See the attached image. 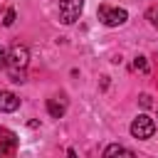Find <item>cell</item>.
<instances>
[{"instance_id":"6da1fadb","label":"cell","mask_w":158,"mask_h":158,"mask_svg":"<svg viewBox=\"0 0 158 158\" xmlns=\"http://www.w3.org/2000/svg\"><path fill=\"white\" fill-rule=\"evenodd\" d=\"M99 20L106 27H118L128 20V12L123 7H109V5H99Z\"/></svg>"},{"instance_id":"7a4b0ae2","label":"cell","mask_w":158,"mask_h":158,"mask_svg":"<svg viewBox=\"0 0 158 158\" xmlns=\"http://www.w3.org/2000/svg\"><path fill=\"white\" fill-rule=\"evenodd\" d=\"M84 10V0H59V20L64 25H74Z\"/></svg>"},{"instance_id":"3957f363","label":"cell","mask_w":158,"mask_h":158,"mask_svg":"<svg viewBox=\"0 0 158 158\" xmlns=\"http://www.w3.org/2000/svg\"><path fill=\"white\" fill-rule=\"evenodd\" d=\"M153 133H156V123H153V118H151V116L141 114V116H136V118H133V123H131V136H133V138L146 141V138H151Z\"/></svg>"},{"instance_id":"277c9868","label":"cell","mask_w":158,"mask_h":158,"mask_svg":"<svg viewBox=\"0 0 158 158\" xmlns=\"http://www.w3.org/2000/svg\"><path fill=\"white\" fill-rule=\"evenodd\" d=\"M30 62V49L25 44H15L12 49H7V67L10 69H25Z\"/></svg>"},{"instance_id":"5b68a950","label":"cell","mask_w":158,"mask_h":158,"mask_svg":"<svg viewBox=\"0 0 158 158\" xmlns=\"http://www.w3.org/2000/svg\"><path fill=\"white\" fill-rule=\"evenodd\" d=\"M17 151V133L10 128H0V156H12Z\"/></svg>"},{"instance_id":"8992f818","label":"cell","mask_w":158,"mask_h":158,"mask_svg":"<svg viewBox=\"0 0 158 158\" xmlns=\"http://www.w3.org/2000/svg\"><path fill=\"white\" fill-rule=\"evenodd\" d=\"M17 109H20V96H17V94H12V91L0 89V111L12 114V111H17Z\"/></svg>"},{"instance_id":"52a82bcc","label":"cell","mask_w":158,"mask_h":158,"mask_svg":"<svg viewBox=\"0 0 158 158\" xmlns=\"http://www.w3.org/2000/svg\"><path fill=\"white\" fill-rule=\"evenodd\" d=\"M64 111H67V101H64V99H59V96L47 99V114H49L52 118H62Z\"/></svg>"},{"instance_id":"ba28073f","label":"cell","mask_w":158,"mask_h":158,"mask_svg":"<svg viewBox=\"0 0 158 158\" xmlns=\"http://www.w3.org/2000/svg\"><path fill=\"white\" fill-rule=\"evenodd\" d=\"M111 156H128V158H133L136 153H133L131 148H123V146H118V143H111V146L104 148V158H111Z\"/></svg>"},{"instance_id":"9c48e42d","label":"cell","mask_w":158,"mask_h":158,"mask_svg":"<svg viewBox=\"0 0 158 158\" xmlns=\"http://www.w3.org/2000/svg\"><path fill=\"white\" fill-rule=\"evenodd\" d=\"M133 69H138V72L148 74V62H146V57H143V54H138V57L133 59Z\"/></svg>"},{"instance_id":"30bf717a","label":"cell","mask_w":158,"mask_h":158,"mask_svg":"<svg viewBox=\"0 0 158 158\" xmlns=\"http://www.w3.org/2000/svg\"><path fill=\"white\" fill-rule=\"evenodd\" d=\"M146 17H148V22H151V25L158 30V5H153V7L146 12Z\"/></svg>"},{"instance_id":"8fae6325","label":"cell","mask_w":158,"mask_h":158,"mask_svg":"<svg viewBox=\"0 0 158 158\" xmlns=\"http://www.w3.org/2000/svg\"><path fill=\"white\" fill-rule=\"evenodd\" d=\"M10 79H12L15 84H22V81H25V72H22V69H10Z\"/></svg>"},{"instance_id":"7c38bea8","label":"cell","mask_w":158,"mask_h":158,"mask_svg":"<svg viewBox=\"0 0 158 158\" xmlns=\"http://www.w3.org/2000/svg\"><path fill=\"white\" fill-rule=\"evenodd\" d=\"M15 17H17V12H15L12 7H10V10L5 12V17H2V25H5V27H10V25L15 22Z\"/></svg>"},{"instance_id":"4fadbf2b","label":"cell","mask_w":158,"mask_h":158,"mask_svg":"<svg viewBox=\"0 0 158 158\" xmlns=\"http://www.w3.org/2000/svg\"><path fill=\"white\" fill-rule=\"evenodd\" d=\"M138 101H141V106H143V109H148V106H151V96H148V94H141V96H138Z\"/></svg>"},{"instance_id":"5bb4252c","label":"cell","mask_w":158,"mask_h":158,"mask_svg":"<svg viewBox=\"0 0 158 158\" xmlns=\"http://www.w3.org/2000/svg\"><path fill=\"white\" fill-rule=\"evenodd\" d=\"M2 67H7V49L0 47V69H2Z\"/></svg>"}]
</instances>
